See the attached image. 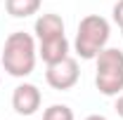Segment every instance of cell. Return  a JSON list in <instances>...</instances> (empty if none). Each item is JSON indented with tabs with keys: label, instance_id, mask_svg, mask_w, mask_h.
Instances as JSON below:
<instances>
[{
	"label": "cell",
	"instance_id": "ba28073f",
	"mask_svg": "<svg viewBox=\"0 0 123 120\" xmlns=\"http://www.w3.org/2000/svg\"><path fill=\"white\" fill-rule=\"evenodd\" d=\"M40 2L43 0H5V10L14 19H26L40 10Z\"/></svg>",
	"mask_w": 123,
	"mask_h": 120
},
{
	"label": "cell",
	"instance_id": "7c38bea8",
	"mask_svg": "<svg viewBox=\"0 0 123 120\" xmlns=\"http://www.w3.org/2000/svg\"><path fill=\"white\" fill-rule=\"evenodd\" d=\"M85 120H107L104 115H99V113H92V115H88Z\"/></svg>",
	"mask_w": 123,
	"mask_h": 120
},
{
	"label": "cell",
	"instance_id": "4fadbf2b",
	"mask_svg": "<svg viewBox=\"0 0 123 120\" xmlns=\"http://www.w3.org/2000/svg\"><path fill=\"white\" fill-rule=\"evenodd\" d=\"M121 33H123V26H121Z\"/></svg>",
	"mask_w": 123,
	"mask_h": 120
},
{
	"label": "cell",
	"instance_id": "3957f363",
	"mask_svg": "<svg viewBox=\"0 0 123 120\" xmlns=\"http://www.w3.org/2000/svg\"><path fill=\"white\" fill-rule=\"evenodd\" d=\"M97 75L95 85L107 97H116L123 90V52L116 47H104L97 57Z\"/></svg>",
	"mask_w": 123,
	"mask_h": 120
},
{
	"label": "cell",
	"instance_id": "8fae6325",
	"mask_svg": "<svg viewBox=\"0 0 123 120\" xmlns=\"http://www.w3.org/2000/svg\"><path fill=\"white\" fill-rule=\"evenodd\" d=\"M116 113H118V115L123 118V94L118 97V101H116Z\"/></svg>",
	"mask_w": 123,
	"mask_h": 120
},
{
	"label": "cell",
	"instance_id": "8992f818",
	"mask_svg": "<svg viewBox=\"0 0 123 120\" xmlns=\"http://www.w3.org/2000/svg\"><path fill=\"white\" fill-rule=\"evenodd\" d=\"M38 54H40V59L45 61L47 66H50V64H57V61L69 57V40H66L64 35L50 38V40H40Z\"/></svg>",
	"mask_w": 123,
	"mask_h": 120
},
{
	"label": "cell",
	"instance_id": "277c9868",
	"mask_svg": "<svg viewBox=\"0 0 123 120\" xmlns=\"http://www.w3.org/2000/svg\"><path fill=\"white\" fill-rule=\"evenodd\" d=\"M80 78V71H78V61L74 57H66V59L57 61V64H50L45 71V80L52 90H71Z\"/></svg>",
	"mask_w": 123,
	"mask_h": 120
},
{
	"label": "cell",
	"instance_id": "52a82bcc",
	"mask_svg": "<svg viewBox=\"0 0 123 120\" xmlns=\"http://www.w3.org/2000/svg\"><path fill=\"white\" fill-rule=\"evenodd\" d=\"M36 38L38 40H50V38H59L64 35V21L59 14H40L36 19Z\"/></svg>",
	"mask_w": 123,
	"mask_h": 120
},
{
	"label": "cell",
	"instance_id": "9c48e42d",
	"mask_svg": "<svg viewBox=\"0 0 123 120\" xmlns=\"http://www.w3.org/2000/svg\"><path fill=\"white\" fill-rule=\"evenodd\" d=\"M43 120H74V111L66 104H52L50 108H45Z\"/></svg>",
	"mask_w": 123,
	"mask_h": 120
},
{
	"label": "cell",
	"instance_id": "6da1fadb",
	"mask_svg": "<svg viewBox=\"0 0 123 120\" xmlns=\"http://www.w3.org/2000/svg\"><path fill=\"white\" fill-rule=\"evenodd\" d=\"M36 57H38V49H36L33 35L24 33V31H17V33L7 35L5 49H2V66L12 78L31 75L36 68Z\"/></svg>",
	"mask_w": 123,
	"mask_h": 120
},
{
	"label": "cell",
	"instance_id": "7a4b0ae2",
	"mask_svg": "<svg viewBox=\"0 0 123 120\" xmlns=\"http://www.w3.org/2000/svg\"><path fill=\"white\" fill-rule=\"evenodd\" d=\"M109 21L99 14H88L80 19L76 33V54L80 59H95L109 43Z\"/></svg>",
	"mask_w": 123,
	"mask_h": 120
},
{
	"label": "cell",
	"instance_id": "30bf717a",
	"mask_svg": "<svg viewBox=\"0 0 123 120\" xmlns=\"http://www.w3.org/2000/svg\"><path fill=\"white\" fill-rule=\"evenodd\" d=\"M114 21H116L118 26H123V0H118V2L114 5Z\"/></svg>",
	"mask_w": 123,
	"mask_h": 120
},
{
	"label": "cell",
	"instance_id": "5b68a950",
	"mask_svg": "<svg viewBox=\"0 0 123 120\" xmlns=\"http://www.w3.org/2000/svg\"><path fill=\"white\" fill-rule=\"evenodd\" d=\"M40 90L31 82H24L14 87L12 92V108H14L19 115H33L38 108H40Z\"/></svg>",
	"mask_w": 123,
	"mask_h": 120
}]
</instances>
